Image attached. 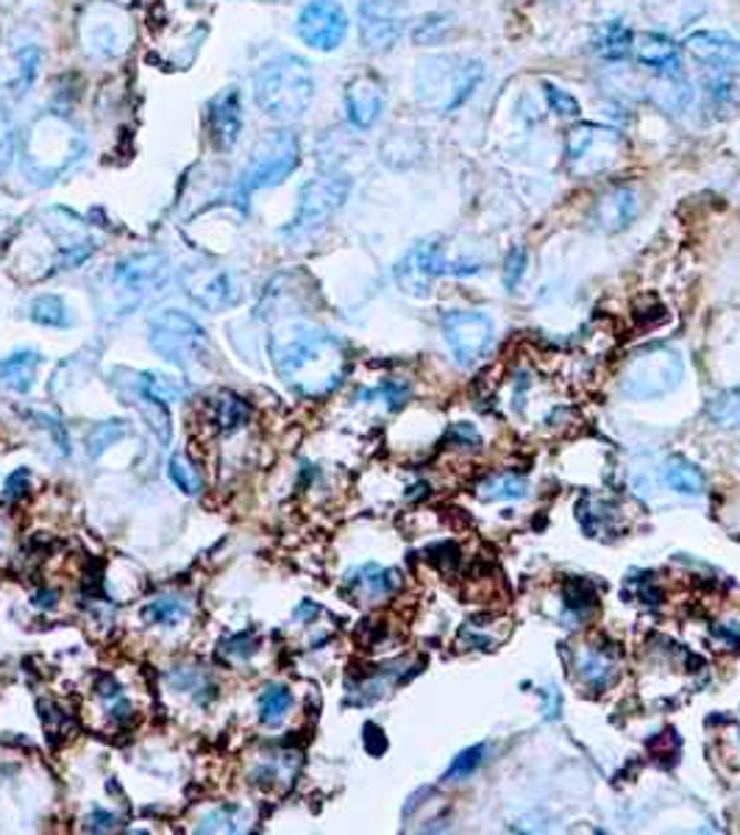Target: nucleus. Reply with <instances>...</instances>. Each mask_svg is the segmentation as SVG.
<instances>
[{
  "mask_svg": "<svg viewBox=\"0 0 740 835\" xmlns=\"http://www.w3.org/2000/svg\"><path fill=\"white\" fill-rule=\"evenodd\" d=\"M527 260L529 257L523 246H515L510 254H507V260H504V288L507 290H515L518 284H521L523 273H527Z\"/></svg>",
  "mask_w": 740,
  "mask_h": 835,
  "instance_id": "obj_46",
  "label": "nucleus"
},
{
  "mask_svg": "<svg viewBox=\"0 0 740 835\" xmlns=\"http://www.w3.org/2000/svg\"><path fill=\"white\" fill-rule=\"evenodd\" d=\"M543 87V98L549 104V109L554 112L557 117H580V101L569 93V90L554 87L551 81H543L540 84Z\"/></svg>",
  "mask_w": 740,
  "mask_h": 835,
  "instance_id": "obj_43",
  "label": "nucleus"
},
{
  "mask_svg": "<svg viewBox=\"0 0 740 835\" xmlns=\"http://www.w3.org/2000/svg\"><path fill=\"white\" fill-rule=\"evenodd\" d=\"M351 196V176L337 170V167H329L323 174L312 176L310 181H304V187L299 190V207L295 215L290 218V223L284 226L282 234L290 242H304L310 237H315L334 215L343 209V203Z\"/></svg>",
  "mask_w": 740,
  "mask_h": 835,
  "instance_id": "obj_7",
  "label": "nucleus"
},
{
  "mask_svg": "<svg viewBox=\"0 0 740 835\" xmlns=\"http://www.w3.org/2000/svg\"><path fill=\"white\" fill-rule=\"evenodd\" d=\"M112 385H115L117 396H121L123 401L139 409V415H143L145 421L150 424V429L159 435L161 443H167V440H170V413H167V401L150 387L145 370H115Z\"/></svg>",
  "mask_w": 740,
  "mask_h": 835,
  "instance_id": "obj_18",
  "label": "nucleus"
},
{
  "mask_svg": "<svg viewBox=\"0 0 740 835\" xmlns=\"http://www.w3.org/2000/svg\"><path fill=\"white\" fill-rule=\"evenodd\" d=\"M270 363L290 390L304 398H326L343 382L348 357L326 328L290 323L270 334Z\"/></svg>",
  "mask_w": 740,
  "mask_h": 835,
  "instance_id": "obj_1",
  "label": "nucleus"
},
{
  "mask_svg": "<svg viewBox=\"0 0 740 835\" xmlns=\"http://www.w3.org/2000/svg\"><path fill=\"white\" fill-rule=\"evenodd\" d=\"M112 824H115V816H110V813H92L90 824H86V827H90V829H112Z\"/></svg>",
  "mask_w": 740,
  "mask_h": 835,
  "instance_id": "obj_52",
  "label": "nucleus"
},
{
  "mask_svg": "<svg viewBox=\"0 0 740 835\" xmlns=\"http://www.w3.org/2000/svg\"><path fill=\"white\" fill-rule=\"evenodd\" d=\"M301 165V139L293 128L282 126L262 134L248 154L237 179L234 198L246 207L248 198L259 190H273L284 185Z\"/></svg>",
  "mask_w": 740,
  "mask_h": 835,
  "instance_id": "obj_6",
  "label": "nucleus"
},
{
  "mask_svg": "<svg viewBox=\"0 0 740 835\" xmlns=\"http://www.w3.org/2000/svg\"><path fill=\"white\" fill-rule=\"evenodd\" d=\"M201 427L212 435H231L251 421V404L231 390H215L201 401Z\"/></svg>",
  "mask_w": 740,
  "mask_h": 835,
  "instance_id": "obj_23",
  "label": "nucleus"
},
{
  "mask_svg": "<svg viewBox=\"0 0 740 835\" xmlns=\"http://www.w3.org/2000/svg\"><path fill=\"white\" fill-rule=\"evenodd\" d=\"M37 365H40V354L37 352H18L12 357L0 359V385L14 393H29L31 385H34Z\"/></svg>",
  "mask_w": 740,
  "mask_h": 835,
  "instance_id": "obj_30",
  "label": "nucleus"
},
{
  "mask_svg": "<svg viewBox=\"0 0 740 835\" xmlns=\"http://www.w3.org/2000/svg\"><path fill=\"white\" fill-rule=\"evenodd\" d=\"M409 387L398 385V382H387V385H379L376 390H365L359 393V398H379V401H387V409H396L407 401Z\"/></svg>",
  "mask_w": 740,
  "mask_h": 835,
  "instance_id": "obj_47",
  "label": "nucleus"
},
{
  "mask_svg": "<svg viewBox=\"0 0 740 835\" xmlns=\"http://www.w3.org/2000/svg\"><path fill=\"white\" fill-rule=\"evenodd\" d=\"M738 741H740V730H738Z\"/></svg>",
  "mask_w": 740,
  "mask_h": 835,
  "instance_id": "obj_53",
  "label": "nucleus"
},
{
  "mask_svg": "<svg viewBox=\"0 0 740 835\" xmlns=\"http://www.w3.org/2000/svg\"><path fill=\"white\" fill-rule=\"evenodd\" d=\"M81 48L92 59H117L132 48L134 23L128 12L115 3H95L84 9V18L79 23Z\"/></svg>",
  "mask_w": 740,
  "mask_h": 835,
  "instance_id": "obj_11",
  "label": "nucleus"
},
{
  "mask_svg": "<svg viewBox=\"0 0 740 835\" xmlns=\"http://www.w3.org/2000/svg\"><path fill=\"white\" fill-rule=\"evenodd\" d=\"M42 59H45V53H42V48L37 42H25V45L14 48L12 56H9L7 75H3V84H7L9 93L23 98L34 87L37 79H40Z\"/></svg>",
  "mask_w": 740,
  "mask_h": 835,
  "instance_id": "obj_26",
  "label": "nucleus"
},
{
  "mask_svg": "<svg viewBox=\"0 0 740 835\" xmlns=\"http://www.w3.org/2000/svg\"><path fill=\"white\" fill-rule=\"evenodd\" d=\"M95 699H98L101 708L106 710V719H110L112 727L132 724L134 704L128 702L126 693H123V686L115 680V677L104 675L98 682H95Z\"/></svg>",
  "mask_w": 740,
  "mask_h": 835,
  "instance_id": "obj_29",
  "label": "nucleus"
},
{
  "mask_svg": "<svg viewBox=\"0 0 740 835\" xmlns=\"http://www.w3.org/2000/svg\"><path fill=\"white\" fill-rule=\"evenodd\" d=\"M259 649V640L253 638V633H240V635H231L229 640L223 644V655L226 657H237V660H248L251 655H257Z\"/></svg>",
  "mask_w": 740,
  "mask_h": 835,
  "instance_id": "obj_48",
  "label": "nucleus"
},
{
  "mask_svg": "<svg viewBox=\"0 0 740 835\" xmlns=\"http://www.w3.org/2000/svg\"><path fill=\"white\" fill-rule=\"evenodd\" d=\"M398 588H402V574L396 568H385L376 563L359 565L345 580V594L351 596L354 605H382Z\"/></svg>",
  "mask_w": 740,
  "mask_h": 835,
  "instance_id": "obj_22",
  "label": "nucleus"
},
{
  "mask_svg": "<svg viewBox=\"0 0 740 835\" xmlns=\"http://www.w3.org/2000/svg\"><path fill=\"white\" fill-rule=\"evenodd\" d=\"M20 150V128L9 106L0 101V174H7L14 165Z\"/></svg>",
  "mask_w": 740,
  "mask_h": 835,
  "instance_id": "obj_38",
  "label": "nucleus"
},
{
  "mask_svg": "<svg viewBox=\"0 0 740 835\" xmlns=\"http://www.w3.org/2000/svg\"><path fill=\"white\" fill-rule=\"evenodd\" d=\"M529 482L518 473H490L477 484V495L482 501H518L527 499Z\"/></svg>",
  "mask_w": 740,
  "mask_h": 835,
  "instance_id": "obj_32",
  "label": "nucleus"
},
{
  "mask_svg": "<svg viewBox=\"0 0 740 835\" xmlns=\"http://www.w3.org/2000/svg\"><path fill=\"white\" fill-rule=\"evenodd\" d=\"M190 618V605L178 596H156L143 607V622L150 627H176Z\"/></svg>",
  "mask_w": 740,
  "mask_h": 835,
  "instance_id": "obj_33",
  "label": "nucleus"
},
{
  "mask_svg": "<svg viewBox=\"0 0 740 835\" xmlns=\"http://www.w3.org/2000/svg\"><path fill=\"white\" fill-rule=\"evenodd\" d=\"M576 680L591 693H602L613 688L621 677V660L607 644L582 646L574 660Z\"/></svg>",
  "mask_w": 740,
  "mask_h": 835,
  "instance_id": "obj_21",
  "label": "nucleus"
},
{
  "mask_svg": "<svg viewBox=\"0 0 740 835\" xmlns=\"http://www.w3.org/2000/svg\"><path fill=\"white\" fill-rule=\"evenodd\" d=\"M29 317L37 323V326H48V328H70L73 326V315H70V306L64 304V299L51 293H42L31 301L29 306Z\"/></svg>",
  "mask_w": 740,
  "mask_h": 835,
  "instance_id": "obj_34",
  "label": "nucleus"
},
{
  "mask_svg": "<svg viewBox=\"0 0 740 835\" xmlns=\"http://www.w3.org/2000/svg\"><path fill=\"white\" fill-rule=\"evenodd\" d=\"M20 161L31 181L53 185L86 156V137L64 112H45L20 132Z\"/></svg>",
  "mask_w": 740,
  "mask_h": 835,
  "instance_id": "obj_2",
  "label": "nucleus"
},
{
  "mask_svg": "<svg viewBox=\"0 0 740 835\" xmlns=\"http://www.w3.org/2000/svg\"><path fill=\"white\" fill-rule=\"evenodd\" d=\"M663 479H666L668 488L679 495H701L705 493V473L699 471V466H694L685 457H671L663 468Z\"/></svg>",
  "mask_w": 740,
  "mask_h": 835,
  "instance_id": "obj_31",
  "label": "nucleus"
},
{
  "mask_svg": "<svg viewBox=\"0 0 740 835\" xmlns=\"http://www.w3.org/2000/svg\"><path fill=\"white\" fill-rule=\"evenodd\" d=\"M348 12L337 0H306L295 18V34L306 48L317 53H332L348 36Z\"/></svg>",
  "mask_w": 740,
  "mask_h": 835,
  "instance_id": "obj_13",
  "label": "nucleus"
},
{
  "mask_svg": "<svg viewBox=\"0 0 740 835\" xmlns=\"http://www.w3.org/2000/svg\"><path fill=\"white\" fill-rule=\"evenodd\" d=\"M242 822H246L242 811H237V807H220V811L204 816L198 829H201V833H240V829L246 827Z\"/></svg>",
  "mask_w": 740,
  "mask_h": 835,
  "instance_id": "obj_42",
  "label": "nucleus"
},
{
  "mask_svg": "<svg viewBox=\"0 0 740 835\" xmlns=\"http://www.w3.org/2000/svg\"><path fill=\"white\" fill-rule=\"evenodd\" d=\"M29 484H31V471L29 468H18V471L7 479V484H3V495H7L9 501H20L25 493H29Z\"/></svg>",
  "mask_w": 740,
  "mask_h": 835,
  "instance_id": "obj_50",
  "label": "nucleus"
},
{
  "mask_svg": "<svg viewBox=\"0 0 740 835\" xmlns=\"http://www.w3.org/2000/svg\"><path fill=\"white\" fill-rule=\"evenodd\" d=\"M301 769L299 752H279V755H268L257 769L251 772V783L259 791L270 794V791H288L293 785L295 774Z\"/></svg>",
  "mask_w": 740,
  "mask_h": 835,
  "instance_id": "obj_27",
  "label": "nucleus"
},
{
  "mask_svg": "<svg viewBox=\"0 0 740 835\" xmlns=\"http://www.w3.org/2000/svg\"><path fill=\"white\" fill-rule=\"evenodd\" d=\"M637 62L657 75H682V45L666 34H640L632 45Z\"/></svg>",
  "mask_w": 740,
  "mask_h": 835,
  "instance_id": "obj_24",
  "label": "nucleus"
},
{
  "mask_svg": "<svg viewBox=\"0 0 740 835\" xmlns=\"http://www.w3.org/2000/svg\"><path fill=\"white\" fill-rule=\"evenodd\" d=\"M362 732H365V735H362V741H365L367 755H374V758L385 755V752H387V738H385V732H382V727L365 724V730H362Z\"/></svg>",
  "mask_w": 740,
  "mask_h": 835,
  "instance_id": "obj_51",
  "label": "nucleus"
},
{
  "mask_svg": "<svg viewBox=\"0 0 740 835\" xmlns=\"http://www.w3.org/2000/svg\"><path fill=\"white\" fill-rule=\"evenodd\" d=\"M315 73L304 56L275 53L253 73V104L275 123H295L315 104Z\"/></svg>",
  "mask_w": 740,
  "mask_h": 835,
  "instance_id": "obj_3",
  "label": "nucleus"
},
{
  "mask_svg": "<svg viewBox=\"0 0 740 835\" xmlns=\"http://www.w3.org/2000/svg\"><path fill=\"white\" fill-rule=\"evenodd\" d=\"M565 607H569L571 613H576V616H585L587 610L596 607V596H593L585 585H569V588H565Z\"/></svg>",
  "mask_w": 740,
  "mask_h": 835,
  "instance_id": "obj_49",
  "label": "nucleus"
},
{
  "mask_svg": "<svg viewBox=\"0 0 740 835\" xmlns=\"http://www.w3.org/2000/svg\"><path fill=\"white\" fill-rule=\"evenodd\" d=\"M170 282V262L159 251H143L115 262L101 279L98 306L104 315L123 317L159 295Z\"/></svg>",
  "mask_w": 740,
  "mask_h": 835,
  "instance_id": "obj_5",
  "label": "nucleus"
},
{
  "mask_svg": "<svg viewBox=\"0 0 740 835\" xmlns=\"http://www.w3.org/2000/svg\"><path fill=\"white\" fill-rule=\"evenodd\" d=\"M442 337L459 368H471L493 346V321L477 310H448L440 321Z\"/></svg>",
  "mask_w": 740,
  "mask_h": 835,
  "instance_id": "obj_12",
  "label": "nucleus"
},
{
  "mask_svg": "<svg viewBox=\"0 0 740 835\" xmlns=\"http://www.w3.org/2000/svg\"><path fill=\"white\" fill-rule=\"evenodd\" d=\"M484 79V62L462 53H437L420 59L415 70V98L424 109L451 115L479 90Z\"/></svg>",
  "mask_w": 740,
  "mask_h": 835,
  "instance_id": "obj_4",
  "label": "nucleus"
},
{
  "mask_svg": "<svg viewBox=\"0 0 740 835\" xmlns=\"http://www.w3.org/2000/svg\"><path fill=\"white\" fill-rule=\"evenodd\" d=\"M204 128H207L209 145L218 154H229L237 148L242 128H246V104H242L240 87L229 84L209 98L207 109H204Z\"/></svg>",
  "mask_w": 740,
  "mask_h": 835,
  "instance_id": "obj_16",
  "label": "nucleus"
},
{
  "mask_svg": "<svg viewBox=\"0 0 740 835\" xmlns=\"http://www.w3.org/2000/svg\"><path fill=\"white\" fill-rule=\"evenodd\" d=\"M387 106L385 81L376 73H356L348 79L343 90V112L345 121L356 132H371L382 121Z\"/></svg>",
  "mask_w": 740,
  "mask_h": 835,
  "instance_id": "obj_17",
  "label": "nucleus"
},
{
  "mask_svg": "<svg viewBox=\"0 0 740 835\" xmlns=\"http://www.w3.org/2000/svg\"><path fill=\"white\" fill-rule=\"evenodd\" d=\"M448 25H451L448 23V14H426V18L415 25L413 40L418 42V45H437V42L446 36Z\"/></svg>",
  "mask_w": 740,
  "mask_h": 835,
  "instance_id": "obj_44",
  "label": "nucleus"
},
{
  "mask_svg": "<svg viewBox=\"0 0 740 835\" xmlns=\"http://www.w3.org/2000/svg\"><path fill=\"white\" fill-rule=\"evenodd\" d=\"M290 704H293V693L284 686H273L259 697V721L264 727H279L284 721V716L290 713Z\"/></svg>",
  "mask_w": 740,
  "mask_h": 835,
  "instance_id": "obj_37",
  "label": "nucleus"
},
{
  "mask_svg": "<svg viewBox=\"0 0 740 835\" xmlns=\"http://www.w3.org/2000/svg\"><path fill=\"white\" fill-rule=\"evenodd\" d=\"M446 273V254H442L440 240H418L407 254L393 268L398 290L413 299H426L435 290L437 276Z\"/></svg>",
  "mask_w": 740,
  "mask_h": 835,
  "instance_id": "obj_15",
  "label": "nucleus"
},
{
  "mask_svg": "<svg viewBox=\"0 0 740 835\" xmlns=\"http://www.w3.org/2000/svg\"><path fill=\"white\" fill-rule=\"evenodd\" d=\"M150 346L181 370H196L209 354L207 328L181 310H165L150 317Z\"/></svg>",
  "mask_w": 740,
  "mask_h": 835,
  "instance_id": "obj_10",
  "label": "nucleus"
},
{
  "mask_svg": "<svg viewBox=\"0 0 740 835\" xmlns=\"http://www.w3.org/2000/svg\"><path fill=\"white\" fill-rule=\"evenodd\" d=\"M705 95L710 109H727L729 104H734V84L732 79H729V73L712 70L705 79Z\"/></svg>",
  "mask_w": 740,
  "mask_h": 835,
  "instance_id": "obj_41",
  "label": "nucleus"
},
{
  "mask_svg": "<svg viewBox=\"0 0 740 835\" xmlns=\"http://www.w3.org/2000/svg\"><path fill=\"white\" fill-rule=\"evenodd\" d=\"M637 215V192L632 187H613L604 192L593 209V223L607 234H618L635 220Z\"/></svg>",
  "mask_w": 740,
  "mask_h": 835,
  "instance_id": "obj_25",
  "label": "nucleus"
},
{
  "mask_svg": "<svg viewBox=\"0 0 740 835\" xmlns=\"http://www.w3.org/2000/svg\"><path fill=\"white\" fill-rule=\"evenodd\" d=\"M496 618H471V622H466V627L459 629V649H493L499 640H504L507 635H496Z\"/></svg>",
  "mask_w": 740,
  "mask_h": 835,
  "instance_id": "obj_36",
  "label": "nucleus"
},
{
  "mask_svg": "<svg viewBox=\"0 0 740 835\" xmlns=\"http://www.w3.org/2000/svg\"><path fill=\"white\" fill-rule=\"evenodd\" d=\"M682 48L710 70H721V73L740 70V36L729 34V31H694L685 36Z\"/></svg>",
  "mask_w": 740,
  "mask_h": 835,
  "instance_id": "obj_20",
  "label": "nucleus"
},
{
  "mask_svg": "<svg viewBox=\"0 0 740 835\" xmlns=\"http://www.w3.org/2000/svg\"><path fill=\"white\" fill-rule=\"evenodd\" d=\"M187 293H190L192 301H196L198 306H204L207 312L229 310V306L240 304L242 299V290L240 284H237V279L231 276L229 271H223V268H209V271L198 268V271L190 273V279H187Z\"/></svg>",
  "mask_w": 740,
  "mask_h": 835,
  "instance_id": "obj_19",
  "label": "nucleus"
},
{
  "mask_svg": "<svg viewBox=\"0 0 740 835\" xmlns=\"http://www.w3.org/2000/svg\"><path fill=\"white\" fill-rule=\"evenodd\" d=\"M626 154H629L626 137L609 126L576 123L565 134V167L576 179H593V176L607 174Z\"/></svg>",
  "mask_w": 740,
  "mask_h": 835,
  "instance_id": "obj_9",
  "label": "nucleus"
},
{
  "mask_svg": "<svg viewBox=\"0 0 740 835\" xmlns=\"http://www.w3.org/2000/svg\"><path fill=\"white\" fill-rule=\"evenodd\" d=\"M635 45V34L624 20H604L593 34V51L604 62H624Z\"/></svg>",
  "mask_w": 740,
  "mask_h": 835,
  "instance_id": "obj_28",
  "label": "nucleus"
},
{
  "mask_svg": "<svg viewBox=\"0 0 740 835\" xmlns=\"http://www.w3.org/2000/svg\"><path fill=\"white\" fill-rule=\"evenodd\" d=\"M685 376V363L677 348L646 346L632 354L618 376L621 393L637 401L663 398L677 390Z\"/></svg>",
  "mask_w": 740,
  "mask_h": 835,
  "instance_id": "obj_8",
  "label": "nucleus"
},
{
  "mask_svg": "<svg viewBox=\"0 0 740 835\" xmlns=\"http://www.w3.org/2000/svg\"><path fill=\"white\" fill-rule=\"evenodd\" d=\"M356 25H359V42L367 53H387L407 31V7L402 0H359Z\"/></svg>",
  "mask_w": 740,
  "mask_h": 835,
  "instance_id": "obj_14",
  "label": "nucleus"
},
{
  "mask_svg": "<svg viewBox=\"0 0 740 835\" xmlns=\"http://www.w3.org/2000/svg\"><path fill=\"white\" fill-rule=\"evenodd\" d=\"M40 719H42V724H45V732L53 738V741H56V738L70 735V732H73V724H70V716L64 713V710L59 708V704L42 702L40 704Z\"/></svg>",
  "mask_w": 740,
  "mask_h": 835,
  "instance_id": "obj_45",
  "label": "nucleus"
},
{
  "mask_svg": "<svg viewBox=\"0 0 740 835\" xmlns=\"http://www.w3.org/2000/svg\"><path fill=\"white\" fill-rule=\"evenodd\" d=\"M710 421L721 429H740V387L716 393L707 404Z\"/></svg>",
  "mask_w": 740,
  "mask_h": 835,
  "instance_id": "obj_35",
  "label": "nucleus"
},
{
  "mask_svg": "<svg viewBox=\"0 0 740 835\" xmlns=\"http://www.w3.org/2000/svg\"><path fill=\"white\" fill-rule=\"evenodd\" d=\"M484 758H488V743H477V747L462 749V752H459V755L451 761V766L446 769V780L471 777V774L482 766Z\"/></svg>",
  "mask_w": 740,
  "mask_h": 835,
  "instance_id": "obj_40",
  "label": "nucleus"
},
{
  "mask_svg": "<svg viewBox=\"0 0 740 835\" xmlns=\"http://www.w3.org/2000/svg\"><path fill=\"white\" fill-rule=\"evenodd\" d=\"M167 473H170V482L176 484L184 495L201 493V471H198V466L187 455H173L170 462H167Z\"/></svg>",
  "mask_w": 740,
  "mask_h": 835,
  "instance_id": "obj_39",
  "label": "nucleus"
}]
</instances>
